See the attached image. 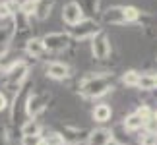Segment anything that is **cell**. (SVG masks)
Instances as JSON below:
<instances>
[{
  "label": "cell",
  "mask_w": 157,
  "mask_h": 145,
  "mask_svg": "<svg viewBox=\"0 0 157 145\" xmlns=\"http://www.w3.org/2000/svg\"><path fill=\"white\" fill-rule=\"evenodd\" d=\"M33 93V83L31 81H27L25 85H23L17 93H14V99L10 101V120L14 124H17L21 120H27V99H29V95Z\"/></svg>",
  "instance_id": "cell-3"
},
{
  "label": "cell",
  "mask_w": 157,
  "mask_h": 145,
  "mask_svg": "<svg viewBox=\"0 0 157 145\" xmlns=\"http://www.w3.org/2000/svg\"><path fill=\"white\" fill-rule=\"evenodd\" d=\"M14 23H16V35L27 33L31 29V17H27L25 14H21L20 10L14 14Z\"/></svg>",
  "instance_id": "cell-20"
},
{
  "label": "cell",
  "mask_w": 157,
  "mask_h": 145,
  "mask_svg": "<svg viewBox=\"0 0 157 145\" xmlns=\"http://www.w3.org/2000/svg\"><path fill=\"white\" fill-rule=\"evenodd\" d=\"M0 145H10V132L4 124H0Z\"/></svg>",
  "instance_id": "cell-30"
},
{
  "label": "cell",
  "mask_w": 157,
  "mask_h": 145,
  "mask_svg": "<svg viewBox=\"0 0 157 145\" xmlns=\"http://www.w3.org/2000/svg\"><path fill=\"white\" fill-rule=\"evenodd\" d=\"M0 85H2V74H0Z\"/></svg>",
  "instance_id": "cell-33"
},
{
  "label": "cell",
  "mask_w": 157,
  "mask_h": 145,
  "mask_svg": "<svg viewBox=\"0 0 157 145\" xmlns=\"http://www.w3.org/2000/svg\"><path fill=\"white\" fill-rule=\"evenodd\" d=\"M101 21L105 25H126L128 16H126V6H109L101 14Z\"/></svg>",
  "instance_id": "cell-9"
},
{
  "label": "cell",
  "mask_w": 157,
  "mask_h": 145,
  "mask_svg": "<svg viewBox=\"0 0 157 145\" xmlns=\"http://www.w3.org/2000/svg\"><path fill=\"white\" fill-rule=\"evenodd\" d=\"M78 4H80V8L83 10V14L86 17H91V20H101V14H103V10H101V0H76Z\"/></svg>",
  "instance_id": "cell-16"
},
{
  "label": "cell",
  "mask_w": 157,
  "mask_h": 145,
  "mask_svg": "<svg viewBox=\"0 0 157 145\" xmlns=\"http://www.w3.org/2000/svg\"><path fill=\"white\" fill-rule=\"evenodd\" d=\"M52 101V95L49 91H33L27 99V118H39Z\"/></svg>",
  "instance_id": "cell-4"
},
{
  "label": "cell",
  "mask_w": 157,
  "mask_h": 145,
  "mask_svg": "<svg viewBox=\"0 0 157 145\" xmlns=\"http://www.w3.org/2000/svg\"><path fill=\"white\" fill-rule=\"evenodd\" d=\"M103 31V27L99 25L97 20H91V17H86L82 23H78L76 27L70 29V35L74 41H91L95 35H99Z\"/></svg>",
  "instance_id": "cell-6"
},
{
  "label": "cell",
  "mask_w": 157,
  "mask_h": 145,
  "mask_svg": "<svg viewBox=\"0 0 157 145\" xmlns=\"http://www.w3.org/2000/svg\"><path fill=\"white\" fill-rule=\"evenodd\" d=\"M138 91H157V72H144L140 76V81L136 85Z\"/></svg>",
  "instance_id": "cell-17"
},
{
  "label": "cell",
  "mask_w": 157,
  "mask_h": 145,
  "mask_svg": "<svg viewBox=\"0 0 157 145\" xmlns=\"http://www.w3.org/2000/svg\"><path fill=\"white\" fill-rule=\"evenodd\" d=\"M20 145H43V136H21Z\"/></svg>",
  "instance_id": "cell-27"
},
{
  "label": "cell",
  "mask_w": 157,
  "mask_h": 145,
  "mask_svg": "<svg viewBox=\"0 0 157 145\" xmlns=\"http://www.w3.org/2000/svg\"><path fill=\"white\" fill-rule=\"evenodd\" d=\"M20 134L21 136H43V124L37 118H27L20 126Z\"/></svg>",
  "instance_id": "cell-19"
},
{
  "label": "cell",
  "mask_w": 157,
  "mask_h": 145,
  "mask_svg": "<svg viewBox=\"0 0 157 145\" xmlns=\"http://www.w3.org/2000/svg\"><path fill=\"white\" fill-rule=\"evenodd\" d=\"M45 76L54 80V81H66L72 77V70H70L68 64L60 62V60H51L45 66Z\"/></svg>",
  "instance_id": "cell-12"
},
{
  "label": "cell",
  "mask_w": 157,
  "mask_h": 145,
  "mask_svg": "<svg viewBox=\"0 0 157 145\" xmlns=\"http://www.w3.org/2000/svg\"><path fill=\"white\" fill-rule=\"evenodd\" d=\"M56 4V0H39V6H37V12H35V17L39 21H45L47 17L51 16V12Z\"/></svg>",
  "instance_id": "cell-22"
},
{
  "label": "cell",
  "mask_w": 157,
  "mask_h": 145,
  "mask_svg": "<svg viewBox=\"0 0 157 145\" xmlns=\"http://www.w3.org/2000/svg\"><path fill=\"white\" fill-rule=\"evenodd\" d=\"M113 137L114 136H113V132L109 128H95V130H91L86 145H107Z\"/></svg>",
  "instance_id": "cell-15"
},
{
  "label": "cell",
  "mask_w": 157,
  "mask_h": 145,
  "mask_svg": "<svg viewBox=\"0 0 157 145\" xmlns=\"http://www.w3.org/2000/svg\"><path fill=\"white\" fill-rule=\"evenodd\" d=\"M43 145H66V143L58 132H51V134L43 136Z\"/></svg>",
  "instance_id": "cell-25"
},
{
  "label": "cell",
  "mask_w": 157,
  "mask_h": 145,
  "mask_svg": "<svg viewBox=\"0 0 157 145\" xmlns=\"http://www.w3.org/2000/svg\"><path fill=\"white\" fill-rule=\"evenodd\" d=\"M23 50L29 58L33 60H41L47 54V48H45V43H43V37H31L25 41V46H23Z\"/></svg>",
  "instance_id": "cell-13"
},
{
  "label": "cell",
  "mask_w": 157,
  "mask_h": 145,
  "mask_svg": "<svg viewBox=\"0 0 157 145\" xmlns=\"http://www.w3.org/2000/svg\"><path fill=\"white\" fill-rule=\"evenodd\" d=\"M114 89V76L109 72H91L78 80V93L83 99H101Z\"/></svg>",
  "instance_id": "cell-2"
},
{
  "label": "cell",
  "mask_w": 157,
  "mask_h": 145,
  "mask_svg": "<svg viewBox=\"0 0 157 145\" xmlns=\"http://www.w3.org/2000/svg\"><path fill=\"white\" fill-rule=\"evenodd\" d=\"M111 39L107 37L105 31H101L99 35H95L91 39V54L95 60H99V62H105V60L111 56Z\"/></svg>",
  "instance_id": "cell-8"
},
{
  "label": "cell",
  "mask_w": 157,
  "mask_h": 145,
  "mask_svg": "<svg viewBox=\"0 0 157 145\" xmlns=\"http://www.w3.org/2000/svg\"><path fill=\"white\" fill-rule=\"evenodd\" d=\"M107 145H124V143H120L118 139H114V137H113V139H111V141H109Z\"/></svg>",
  "instance_id": "cell-32"
},
{
  "label": "cell",
  "mask_w": 157,
  "mask_h": 145,
  "mask_svg": "<svg viewBox=\"0 0 157 145\" xmlns=\"http://www.w3.org/2000/svg\"><path fill=\"white\" fill-rule=\"evenodd\" d=\"M146 132H149V134H155L157 136V108H155V112H153V116L146 122V128H144Z\"/></svg>",
  "instance_id": "cell-29"
},
{
  "label": "cell",
  "mask_w": 157,
  "mask_h": 145,
  "mask_svg": "<svg viewBox=\"0 0 157 145\" xmlns=\"http://www.w3.org/2000/svg\"><path fill=\"white\" fill-rule=\"evenodd\" d=\"M140 72L138 70H126L124 74H122V77H120V81L124 83L126 87H132V89H136V85H138V81H140Z\"/></svg>",
  "instance_id": "cell-23"
},
{
  "label": "cell",
  "mask_w": 157,
  "mask_h": 145,
  "mask_svg": "<svg viewBox=\"0 0 157 145\" xmlns=\"http://www.w3.org/2000/svg\"><path fill=\"white\" fill-rule=\"evenodd\" d=\"M91 116H93V120H95L97 124H107L109 120L113 118V108L109 106L107 102H99V105L93 106Z\"/></svg>",
  "instance_id": "cell-18"
},
{
  "label": "cell",
  "mask_w": 157,
  "mask_h": 145,
  "mask_svg": "<svg viewBox=\"0 0 157 145\" xmlns=\"http://www.w3.org/2000/svg\"><path fill=\"white\" fill-rule=\"evenodd\" d=\"M83 20H86V14H83V10L80 8V4H78L76 0L64 4V8H62V21L68 27H76L78 23H82Z\"/></svg>",
  "instance_id": "cell-11"
},
{
  "label": "cell",
  "mask_w": 157,
  "mask_h": 145,
  "mask_svg": "<svg viewBox=\"0 0 157 145\" xmlns=\"http://www.w3.org/2000/svg\"><path fill=\"white\" fill-rule=\"evenodd\" d=\"M8 108H10V99H8V95H6V91L0 89V112L8 110Z\"/></svg>",
  "instance_id": "cell-31"
},
{
  "label": "cell",
  "mask_w": 157,
  "mask_h": 145,
  "mask_svg": "<svg viewBox=\"0 0 157 145\" xmlns=\"http://www.w3.org/2000/svg\"><path fill=\"white\" fill-rule=\"evenodd\" d=\"M0 74H2V85L12 95L29 81V64L25 58H12V60H0Z\"/></svg>",
  "instance_id": "cell-1"
},
{
  "label": "cell",
  "mask_w": 157,
  "mask_h": 145,
  "mask_svg": "<svg viewBox=\"0 0 157 145\" xmlns=\"http://www.w3.org/2000/svg\"><path fill=\"white\" fill-rule=\"evenodd\" d=\"M72 35L70 31H52V33H47L43 37V43H45V48L47 52H64L66 48L72 45Z\"/></svg>",
  "instance_id": "cell-5"
},
{
  "label": "cell",
  "mask_w": 157,
  "mask_h": 145,
  "mask_svg": "<svg viewBox=\"0 0 157 145\" xmlns=\"http://www.w3.org/2000/svg\"><path fill=\"white\" fill-rule=\"evenodd\" d=\"M58 134L62 136V139L66 145H86L91 130L82 128V126H72V124H64L58 128Z\"/></svg>",
  "instance_id": "cell-7"
},
{
  "label": "cell",
  "mask_w": 157,
  "mask_h": 145,
  "mask_svg": "<svg viewBox=\"0 0 157 145\" xmlns=\"http://www.w3.org/2000/svg\"><path fill=\"white\" fill-rule=\"evenodd\" d=\"M122 128L126 132H130V134H140V132H144V128H146V120H144L140 114L134 110V112H130V114H126V116H124Z\"/></svg>",
  "instance_id": "cell-14"
},
{
  "label": "cell",
  "mask_w": 157,
  "mask_h": 145,
  "mask_svg": "<svg viewBox=\"0 0 157 145\" xmlns=\"http://www.w3.org/2000/svg\"><path fill=\"white\" fill-rule=\"evenodd\" d=\"M136 112H138V114H140V116H142V118H144V120H146V122H147V120L153 116L155 108H151L149 105H140V106L136 108Z\"/></svg>",
  "instance_id": "cell-28"
},
{
  "label": "cell",
  "mask_w": 157,
  "mask_h": 145,
  "mask_svg": "<svg viewBox=\"0 0 157 145\" xmlns=\"http://www.w3.org/2000/svg\"><path fill=\"white\" fill-rule=\"evenodd\" d=\"M14 37H16V23H14V17H12V20L0 23V60L8 54Z\"/></svg>",
  "instance_id": "cell-10"
},
{
  "label": "cell",
  "mask_w": 157,
  "mask_h": 145,
  "mask_svg": "<svg viewBox=\"0 0 157 145\" xmlns=\"http://www.w3.org/2000/svg\"><path fill=\"white\" fill-rule=\"evenodd\" d=\"M17 10H20V6H16L14 0H2V2H0V20L2 21L12 20Z\"/></svg>",
  "instance_id": "cell-21"
},
{
  "label": "cell",
  "mask_w": 157,
  "mask_h": 145,
  "mask_svg": "<svg viewBox=\"0 0 157 145\" xmlns=\"http://www.w3.org/2000/svg\"><path fill=\"white\" fill-rule=\"evenodd\" d=\"M138 143L140 145H157V136L144 130V132H140V136H138Z\"/></svg>",
  "instance_id": "cell-26"
},
{
  "label": "cell",
  "mask_w": 157,
  "mask_h": 145,
  "mask_svg": "<svg viewBox=\"0 0 157 145\" xmlns=\"http://www.w3.org/2000/svg\"><path fill=\"white\" fill-rule=\"evenodd\" d=\"M37 6H39V0H21L20 12L25 14L27 17H31V16H35V12H37Z\"/></svg>",
  "instance_id": "cell-24"
}]
</instances>
